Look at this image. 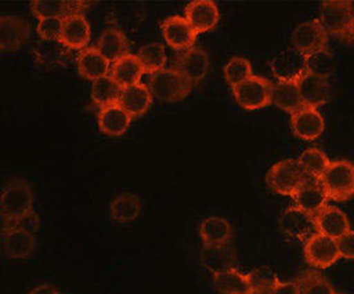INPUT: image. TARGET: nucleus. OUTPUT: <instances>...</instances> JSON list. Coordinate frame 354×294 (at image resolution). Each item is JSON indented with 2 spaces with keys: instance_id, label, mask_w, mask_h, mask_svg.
I'll list each match as a JSON object with an SVG mask.
<instances>
[{
  "instance_id": "36",
  "label": "nucleus",
  "mask_w": 354,
  "mask_h": 294,
  "mask_svg": "<svg viewBox=\"0 0 354 294\" xmlns=\"http://www.w3.org/2000/svg\"><path fill=\"white\" fill-rule=\"evenodd\" d=\"M300 294H335V289L327 280L326 276L322 275L316 270H307L300 274L298 279Z\"/></svg>"
},
{
  "instance_id": "24",
  "label": "nucleus",
  "mask_w": 354,
  "mask_h": 294,
  "mask_svg": "<svg viewBox=\"0 0 354 294\" xmlns=\"http://www.w3.org/2000/svg\"><path fill=\"white\" fill-rule=\"evenodd\" d=\"M200 261L207 271H210L213 275H216L236 268L237 258L231 244L215 247L204 246L200 255Z\"/></svg>"
},
{
  "instance_id": "2",
  "label": "nucleus",
  "mask_w": 354,
  "mask_h": 294,
  "mask_svg": "<svg viewBox=\"0 0 354 294\" xmlns=\"http://www.w3.org/2000/svg\"><path fill=\"white\" fill-rule=\"evenodd\" d=\"M318 21L326 30L328 37L333 35L345 43L354 44V19L349 1H324L321 4Z\"/></svg>"
},
{
  "instance_id": "42",
  "label": "nucleus",
  "mask_w": 354,
  "mask_h": 294,
  "mask_svg": "<svg viewBox=\"0 0 354 294\" xmlns=\"http://www.w3.org/2000/svg\"><path fill=\"white\" fill-rule=\"evenodd\" d=\"M340 258L354 259V230L348 231L342 238L336 240Z\"/></svg>"
},
{
  "instance_id": "44",
  "label": "nucleus",
  "mask_w": 354,
  "mask_h": 294,
  "mask_svg": "<svg viewBox=\"0 0 354 294\" xmlns=\"http://www.w3.org/2000/svg\"><path fill=\"white\" fill-rule=\"evenodd\" d=\"M28 294H59L57 292L56 288L49 284H40L31 289Z\"/></svg>"
},
{
  "instance_id": "43",
  "label": "nucleus",
  "mask_w": 354,
  "mask_h": 294,
  "mask_svg": "<svg viewBox=\"0 0 354 294\" xmlns=\"http://www.w3.org/2000/svg\"><path fill=\"white\" fill-rule=\"evenodd\" d=\"M273 294H300L298 282H279V284L274 286L272 291Z\"/></svg>"
},
{
  "instance_id": "34",
  "label": "nucleus",
  "mask_w": 354,
  "mask_h": 294,
  "mask_svg": "<svg viewBox=\"0 0 354 294\" xmlns=\"http://www.w3.org/2000/svg\"><path fill=\"white\" fill-rule=\"evenodd\" d=\"M214 276V285L221 294H252L246 274L232 268Z\"/></svg>"
},
{
  "instance_id": "23",
  "label": "nucleus",
  "mask_w": 354,
  "mask_h": 294,
  "mask_svg": "<svg viewBox=\"0 0 354 294\" xmlns=\"http://www.w3.org/2000/svg\"><path fill=\"white\" fill-rule=\"evenodd\" d=\"M110 63L111 62L107 61L98 52V49L95 46L94 48L86 46L76 55V66H77L79 74L92 81H95L103 76L110 75V71H111Z\"/></svg>"
},
{
  "instance_id": "31",
  "label": "nucleus",
  "mask_w": 354,
  "mask_h": 294,
  "mask_svg": "<svg viewBox=\"0 0 354 294\" xmlns=\"http://www.w3.org/2000/svg\"><path fill=\"white\" fill-rule=\"evenodd\" d=\"M122 88L111 77V75L103 76L92 84V103L98 110L118 104L120 101Z\"/></svg>"
},
{
  "instance_id": "20",
  "label": "nucleus",
  "mask_w": 354,
  "mask_h": 294,
  "mask_svg": "<svg viewBox=\"0 0 354 294\" xmlns=\"http://www.w3.org/2000/svg\"><path fill=\"white\" fill-rule=\"evenodd\" d=\"M61 40L71 50H83L91 40V25L83 13H75L64 19Z\"/></svg>"
},
{
  "instance_id": "28",
  "label": "nucleus",
  "mask_w": 354,
  "mask_h": 294,
  "mask_svg": "<svg viewBox=\"0 0 354 294\" xmlns=\"http://www.w3.org/2000/svg\"><path fill=\"white\" fill-rule=\"evenodd\" d=\"M86 1H32L30 8L37 19L46 17H61L66 19L75 13H83L88 8Z\"/></svg>"
},
{
  "instance_id": "11",
  "label": "nucleus",
  "mask_w": 354,
  "mask_h": 294,
  "mask_svg": "<svg viewBox=\"0 0 354 294\" xmlns=\"http://www.w3.org/2000/svg\"><path fill=\"white\" fill-rule=\"evenodd\" d=\"M210 67V58L205 49L192 46L183 50L176 59L174 68L192 84L200 83L206 77Z\"/></svg>"
},
{
  "instance_id": "21",
  "label": "nucleus",
  "mask_w": 354,
  "mask_h": 294,
  "mask_svg": "<svg viewBox=\"0 0 354 294\" xmlns=\"http://www.w3.org/2000/svg\"><path fill=\"white\" fill-rule=\"evenodd\" d=\"M95 48L98 52L112 63L122 59V57L131 55L129 53V41L128 37L120 28H107L103 30L101 35L97 39Z\"/></svg>"
},
{
  "instance_id": "45",
  "label": "nucleus",
  "mask_w": 354,
  "mask_h": 294,
  "mask_svg": "<svg viewBox=\"0 0 354 294\" xmlns=\"http://www.w3.org/2000/svg\"><path fill=\"white\" fill-rule=\"evenodd\" d=\"M349 7H351V13L354 19V1H349Z\"/></svg>"
},
{
  "instance_id": "5",
  "label": "nucleus",
  "mask_w": 354,
  "mask_h": 294,
  "mask_svg": "<svg viewBox=\"0 0 354 294\" xmlns=\"http://www.w3.org/2000/svg\"><path fill=\"white\" fill-rule=\"evenodd\" d=\"M192 86L194 84L187 80L174 67L149 75V90L160 101H182L191 92Z\"/></svg>"
},
{
  "instance_id": "37",
  "label": "nucleus",
  "mask_w": 354,
  "mask_h": 294,
  "mask_svg": "<svg viewBox=\"0 0 354 294\" xmlns=\"http://www.w3.org/2000/svg\"><path fill=\"white\" fill-rule=\"evenodd\" d=\"M252 76V66L245 57H233L224 67L225 81L234 88Z\"/></svg>"
},
{
  "instance_id": "38",
  "label": "nucleus",
  "mask_w": 354,
  "mask_h": 294,
  "mask_svg": "<svg viewBox=\"0 0 354 294\" xmlns=\"http://www.w3.org/2000/svg\"><path fill=\"white\" fill-rule=\"evenodd\" d=\"M246 275H248L249 283L252 286V294L272 292L274 289V286L280 282L276 273L267 266L258 267Z\"/></svg>"
},
{
  "instance_id": "13",
  "label": "nucleus",
  "mask_w": 354,
  "mask_h": 294,
  "mask_svg": "<svg viewBox=\"0 0 354 294\" xmlns=\"http://www.w3.org/2000/svg\"><path fill=\"white\" fill-rule=\"evenodd\" d=\"M31 26L28 21L19 16L0 17V49L3 52L16 50L28 41Z\"/></svg>"
},
{
  "instance_id": "32",
  "label": "nucleus",
  "mask_w": 354,
  "mask_h": 294,
  "mask_svg": "<svg viewBox=\"0 0 354 294\" xmlns=\"http://www.w3.org/2000/svg\"><path fill=\"white\" fill-rule=\"evenodd\" d=\"M142 212V202L138 195L122 193L110 203V216L118 222H131L138 219Z\"/></svg>"
},
{
  "instance_id": "10",
  "label": "nucleus",
  "mask_w": 354,
  "mask_h": 294,
  "mask_svg": "<svg viewBox=\"0 0 354 294\" xmlns=\"http://www.w3.org/2000/svg\"><path fill=\"white\" fill-rule=\"evenodd\" d=\"M280 226L282 233L291 239L307 242L315 233H317L315 217L297 206L286 208L281 216Z\"/></svg>"
},
{
  "instance_id": "8",
  "label": "nucleus",
  "mask_w": 354,
  "mask_h": 294,
  "mask_svg": "<svg viewBox=\"0 0 354 294\" xmlns=\"http://www.w3.org/2000/svg\"><path fill=\"white\" fill-rule=\"evenodd\" d=\"M304 257L308 265L315 268H328L335 265L340 258L337 243L321 233H315L304 243Z\"/></svg>"
},
{
  "instance_id": "16",
  "label": "nucleus",
  "mask_w": 354,
  "mask_h": 294,
  "mask_svg": "<svg viewBox=\"0 0 354 294\" xmlns=\"http://www.w3.org/2000/svg\"><path fill=\"white\" fill-rule=\"evenodd\" d=\"M317 233L337 240L351 231V222L348 216L336 206L327 204L322 211L315 216Z\"/></svg>"
},
{
  "instance_id": "46",
  "label": "nucleus",
  "mask_w": 354,
  "mask_h": 294,
  "mask_svg": "<svg viewBox=\"0 0 354 294\" xmlns=\"http://www.w3.org/2000/svg\"><path fill=\"white\" fill-rule=\"evenodd\" d=\"M259 294H273L272 292H264V293H259Z\"/></svg>"
},
{
  "instance_id": "22",
  "label": "nucleus",
  "mask_w": 354,
  "mask_h": 294,
  "mask_svg": "<svg viewBox=\"0 0 354 294\" xmlns=\"http://www.w3.org/2000/svg\"><path fill=\"white\" fill-rule=\"evenodd\" d=\"M294 206L307 212L310 216H316L327 206L328 198L318 180H308L306 184L292 195Z\"/></svg>"
},
{
  "instance_id": "41",
  "label": "nucleus",
  "mask_w": 354,
  "mask_h": 294,
  "mask_svg": "<svg viewBox=\"0 0 354 294\" xmlns=\"http://www.w3.org/2000/svg\"><path fill=\"white\" fill-rule=\"evenodd\" d=\"M40 228V217L37 212H28V215L19 217L17 220L10 221L7 224H1V231L10 229H21L31 233L35 235L37 230Z\"/></svg>"
},
{
  "instance_id": "18",
  "label": "nucleus",
  "mask_w": 354,
  "mask_h": 294,
  "mask_svg": "<svg viewBox=\"0 0 354 294\" xmlns=\"http://www.w3.org/2000/svg\"><path fill=\"white\" fill-rule=\"evenodd\" d=\"M297 84L306 107L318 110V107L325 106L330 99L328 79L307 72Z\"/></svg>"
},
{
  "instance_id": "7",
  "label": "nucleus",
  "mask_w": 354,
  "mask_h": 294,
  "mask_svg": "<svg viewBox=\"0 0 354 294\" xmlns=\"http://www.w3.org/2000/svg\"><path fill=\"white\" fill-rule=\"evenodd\" d=\"M291 46L301 55H308L328 49V34L318 19L298 25L291 35Z\"/></svg>"
},
{
  "instance_id": "39",
  "label": "nucleus",
  "mask_w": 354,
  "mask_h": 294,
  "mask_svg": "<svg viewBox=\"0 0 354 294\" xmlns=\"http://www.w3.org/2000/svg\"><path fill=\"white\" fill-rule=\"evenodd\" d=\"M308 74L316 75L328 79L334 71V59L330 50H321L313 55H306Z\"/></svg>"
},
{
  "instance_id": "30",
  "label": "nucleus",
  "mask_w": 354,
  "mask_h": 294,
  "mask_svg": "<svg viewBox=\"0 0 354 294\" xmlns=\"http://www.w3.org/2000/svg\"><path fill=\"white\" fill-rule=\"evenodd\" d=\"M272 103L290 115H294L306 107L299 92L298 84L288 81L273 83Z\"/></svg>"
},
{
  "instance_id": "12",
  "label": "nucleus",
  "mask_w": 354,
  "mask_h": 294,
  "mask_svg": "<svg viewBox=\"0 0 354 294\" xmlns=\"http://www.w3.org/2000/svg\"><path fill=\"white\" fill-rule=\"evenodd\" d=\"M162 37L169 46L177 50H187L195 44L196 32L186 17L171 16L161 22Z\"/></svg>"
},
{
  "instance_id": "1",
  "label": "nucleus",
  "mask_w": 354,
  "mask_h": 294,
  "mask_svg": "<svg viewBox=\"0 0 354 294\" xmlns=\"http://www.w3.org/2000/svg\"><path fill=\"white\" fill-rule=\"evenodd\" d=\"M34 193L32 188L24 179H13L7 183L0 195L1 224L17 220L32 211Z\"/></svg>"
},
{
  "instance_id": "29",
  "label": "nucleus",
  "mask_w": 354,
  "mask_h": 294,
  "mask_svg": "<svg viewBox=\"0 0 354 294\" xmlns=\"http://www.w3.org/2000/svg\"><path fill=\"white\" fill-rule=\"evenodd\" d=\"M143 74H145V70L140 65L138 57L134 55H125L122 59L112 63L111 71H110L112 79L122 88L140 83Z\"/></svg>"
},
{
  "instance_id": "33",
  "label": "nucleus",
  "mask_w": 354,
  "mask_h": 294,
  "mask_svg": "<svg viewBox=\"0 0 354 294\" xmlns=\"http://www.w3.org/2000/svg\"><path fill=\"white\" fill-rule=\"evenodd\" d=\"M299 165L304 174L310 180H321L322 175L326 173L331 161L326 153L319 148L310 147L306 149L298 158Z\"/></svg>"
},
{
  "instance_id": "35",
  "label": "nucleus",
  "mask_w": 354,
  "mask_h": 294,
  "mask_svg": "<svg viewBox=\"0 0 354 294\" xmlns=\"http://www.w3.org/2000/svg\"><path fill=\"white\" fill-rule=\"evenodd\" d=\"M136 55L138 57L145 72L149 75L155 74L160 70H164L168 59L165 48L159 41H153V43L140 46L138 53Z\"/></svg>"
},
{
  "instance_id": "47",
  "label": "nucleus",
  "mask_w": 354,
  "mask_h": 294,
  "mask_svg": "<svg viewBox=\"0 0 354 294\" xmlns=\"http://www.w3.org/2000/svg\"><path fill=\"white\" fill-rule=\"evenodd\" d=\"M335 294H345V293H340V292H336Z\"/></svg>"
},
{
  "instance_id": "14",
  "label": "nucleus",
  "mask_w": 354,
  "mask_h": 294,
  "mask_svg": "<svg viewBox=\"0 0 354 294\" xmlns=\"http://www.w3.org/2000/svg\"><path fill=\"white\" fill-rule=\"evenodd\" d=\"M185 17L197 34L210 31L218 25L221 12L212 0H195L187 4Z\"/></svg>"
},
{
  "instance_id": "6",
  "label": "nucleus",
  "mask_w": 354,
  "mask_h": 294,
  "mask_svg": "<svg viewBox=\"0 0 354 294\" xmlns=\"http://www.w3.org/2000/svg\"><path fill=\"white\" fill-rule=\"evenodd\" d=\"M232 92L234 99L243 110H261L272 103L273 83L266 77L252 75L246 81L232 88Z\"/></svg>"
},
{
  "instance_id": "25",
  "label": "nucleus",
  "mask_w": 354,
  "mask_h": 294,
  "mask_svg": "<svg viewBox=\"0 0 354 294\" xmlns=\"http://www.w3.org/2000/svg\"><path fill=\"white\" fill-rule=\"evenodd\" d=\"M152 92L149 86L138 83L131 86L122 88L119 104L127 110L131 117H140L149 110L152 104Z\"/></svg>"
},
{
  "instance_id": "4",
  "label": "nucleus",
  "mask_w": 354,
  "mask_h": 294,
  "mask_svg": "<svg viewBox=\"0 0 354 294\" xmlns=\"http://www.w3.org/2000/svg\"><path fill=\"white\" fill-rule=\"evenodd\" d=\"M307 175L301 170L298 159H282L270 167L266 176L270 190L281 195L292 197L307 183Z\"/></svg>"
},
{
  "instance_id": "40",
  "label": "nucleus",
  "mask_w": 354,
  "mask_h": 294,
  "mask_svg": "<svg viewBox=\"0 0 354 294\" xmlns=\"http://www.w3.org/2000/svg\"><path fill=\"white\" fill-rule=\"evenodd\" d=\"M64 19L61 17H46L37 22V35L40 39H61Z\"/></svg>"
},
{
  "instance_id": "15",
  "label": "nucleus",
  "mask_w": 354,
  "mask_h": 294,
  "mask_svg": "<svg viewBox=\"0 0 354 294\" xmlns=\"http://www.w3.org/2000/svg\"><path fill=\"white\" fill-rule=\"evenodd\" d=\"M290 125L294 134L304 140H316L325 131V120L319 110L304 107L291 115Z\"/></svg>"
},
{
  "instance_id": "26",
  "label": "nucleus",
  "mask_w": 354,
  "mask_h": 294,
  "mask_svg": "<svg viewBox=\"0 0 354 294\" xmlns=\"http://www.w3.org/2000/svg\"><path fill=\"white\" fill-rule=\"evenodd\" d=\"M131 115L119 103L98 110V126L109 137L124 135L131 126Z\"/></svg>"
},
{
  "instance_id": "3",
  "label": "nucleus",
  "mask_w": 354,
  "mask_h": 294,
  "mask_svg": "<svg viewBox=\"0 0 354 294\" xmlns=\"http://www.w3.org/2000/svg\"><path fill=\"white\" fill-rule=\"evenodd\" d=\"M319 183L327 198L335 202H346L354 197V164L346 159L331 162Z\"/></svg>"
},
{
  "instance_id": "9",
  "label": "nucleus",
  "mask_w": 354,
  "mask_h": 294,
  "mask_svg": "<svg viewBox=\"0 0 354 294\" xmlns=\"http://www.w3.org/2000/svg\"><path fill=\"white\" fill-rule=\"evenodd\" d=\"M272 72L277 77V81L298 83L307 74L306 55H301L292 46L274 55L270 62Z\"/></svg>"
},
{
  "instance_id": "27",
  "label": "nucleus",
  "mask_w": 354,
  "mask_h": 294,
  "mask_svg": "<svg viewBox=\"0 0 354 294\" xmlns=\"http://www.w3.org/2000/svg\"><path fill=\"white\" fill-rule=\"evenodd\" d=\"M198 233L204 246H228L232 242V226L223 217H207L201 222Z\"/></svg>"
},
{
  "instance_id": "19",
  "label": "nucleus",
  "mask_w": 354,
  "mask_h": 294,
  "mask_svg": "<svg viewBox=\"0 0 354 294\" xmlns=\"http://www.w3.org/2000/svg\"><path fill=\"white\" fill-rule=\"evenodd\" d=\"M32 52L37 63L44 67L66 65L71 55V49L61 39H39Z\"/></svg>"
},
{
  "instance_id": "17",
  "label": "nucleus",
  "mask_w": 354,
  "mask_h": 294,
  "mask_svg": "<svg viewBox=\"0 0 354 294\" xmlns=\"http://www.w3.org/2000/svg\"><path fill=\"white\" fill-rule=\"evenodd\" d=\"M37 247L35 235L25 230L10 229L1 231L3 253L12 259L26 258Z\"/></svg>"
}]
</instances>
